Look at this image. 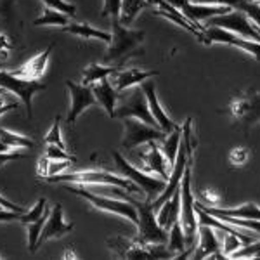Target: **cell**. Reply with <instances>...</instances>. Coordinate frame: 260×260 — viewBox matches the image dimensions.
<instances>
[{"label":"cell","mask_w":260,"mask_h":260,"mask_svg":"<svg viewBox=\"0 0 260 260\" xmlns=\"http://www.w3.org/2000/svg\"><path fill=\"white\" fill-rule=\"evenodd\" d=\"M47 217H49V210H45V213L40 217V219L26 224V228H28V248H30L31 253H35V251L39 250V238H40L42 228H44Z\"/></svg>","instance_id":"32"},{"label":"cell","mask_w":260,"mask_h":260,"mask_svg":"<svg viewBox=\"0 0 260 260\" xmlns=\"http://www.w3.org/2000/svg\"><path fill=\"white\" fill-rule=\"evenodd\" d=\"M45 4V7H50V9H56L62 12V14L70 16V18H75L77 16V6L75 4H70L66 0H42Z\"/></svg>","instance_id":"35"},{"label":"cell","mask_w":260,"mask_h":260,"mask_svg":"<svg viewBox=\"0 0 260 260\" xmlns=\"http://www.w3.org/2000/svg\"><path fill=\"white\" fill-rule=\"evenodd\" d=\"M201 44L205 45H212V44H225V45H233L238 47L245 52L251 54L257 61H260V42H253L248 39H243V37L236 35V33L224 30L219 26H203L198 35H196Z\"/></svg>","instance_id":"9"},{"label":"cell","mask_w":260,"mask_h":260,"mask_svg":"<svg viewBox=\"0 0 260 260\" xmlns=\"http://www.w3.org/2000/svg\"><path fill=\"white\" fill-rule=\"evenodd\" d=\"M0 141L6 142L11 149H24V148H33L35 142H33L30 137H24L21 134H14L11 130L0 127Z\"/></svg>","instance_id":"31"},{"label":"cell","mask_w":260,"mask_h":260,"mask_svg":"<svg viewBox=\"0 0 260 260\" xmlns=\"http://www.w3.org/2000/svg\"><path fill=\"white\" fill-rule=\"evenodd\" d=\"M18 106H19L18 103H7V104H2V103H0V116H2L4 113H7V111L16 110Z\"/></svg>","instance_id":"47"},{"label":"cell","mask_w":260,"mask_h":260,"mask_svg":"<svg viewBox=\"0 0 260 260\" xmlns=\"http://www.w3.org/2000/svg\"><path fill=\"white\" fill-rule=\"evenodd\" d=\"M106 243L121 258H151L148 245H141L137 240H128V238L123 236H113L108 238Z\"/></svg>","instance_id":"16"},{"label":"cell","mask_w":260,"mask_h":260,"mask_svg":"<svg viewBox=\"0 0 260 260\" xmlns=\"http://www.w3.org/2000/svg\"><path fill=\"white\" fill-rule=\"evenodd\" d=\"M62 33H71L75 37H80L83 40H89V39H98L104 44H110L111 42V33L103 31V30H95L92 28L90 24L87 23H73V24H66V26L61 28Z\"/></svg>","instance_id":"24"},{"label":"cell","mask_w":260,"mask_h":260,"mask_svg":"<svg viewBox=\"0 0 260 260\" xmlns=\"http://www.w3.org/2000/svg\"><path fill=\"white\" fill-rule=\"evenodd\" d=\"M141 89L144 90L146 99H148L151 115H153V118L156 120L158 127H160V128L163 130V132H165V134H170L172 130H175L177 127H180L179 123H175V121L172 120L165 111H163L160 101H158V98H156V85H154L153 78H148V80L142 82V83H141Z\"/></svg>","instance_id":"14"},{"label":"cell","mask_w":260,"mask_h":260,"mask_svg":"<svg viewBox=\"0 0 260 260\" xmlns=\"http://www.w3.org/2000/svg\"><path fill=\"white\" fill-rule=\"evenodd\" d=\"M228 113L236 123H240L245 132L260 123V92L245 90L229 101Z\"/></svg>","instance_id":"5"},{"label":"cell","mask_w":260,"mask_h":260,"mask_svg":"<svg viewBox=\"0 0 260 260\" xmlns=\"http://www.w3.org/2000/svg\"><path fill=\"white\" fill-rule=\"evenodd\" d=\"M241 246V240L233 233H225L224 236V245H222V255L224 257H233Z\"/></svg>","instance_id":"38"},{"label":"cell","mask_w":260,"mask_h":260,"mask_svg":"<svg viewBox=\"0 0 260 260\" xmlns=\"http://www.w3.org/2000/svg\"><path fill=\"white\" fill-rule=\"evenodd\" d=\"M179 215H180V187L179 189H175L174 194H172L170 198L160 207V212H158V215H156V220L161 228H165L167 231H169L172 228V224L179 220Z\"/></svg>","instance_id":"23"},{"label":"cell","mask_w":260,"mask_h":260,"mask_svg":"<svg viewBox=\"0 0 260 260\" xmlns=\"http://www.w3.org/2000/svg\"><path fill=\"white\" fill-rule=\"evenodd\" d=\"M0 258H2V257H0Z\"/></svg>","instance_id":"53"},{"label":"cell","mask_w":260,"mask_h":260,"mask_svg":"<svg viewBox=\"0 0 260 260\" xmlns=\"http://www.w3.org/2000/svg\"><path fill=\"white\" fill-rule=\"evenodd\" d=\"M191 4H203V6H224L231 9L243 11L246 0H189Z\"/></svg>","instance_id":"39"},{"label":"cell","mask_w":260,"mask_h":260,"mask_svg":"<svg viewBox=\"0 0 260 260\" xmlns=\"http://www.w3.org/2000/svg\"><path fill=\"white\" fill-rule=\"evenodd\" d=\"M180 137H182V127H177L175 130H172L170 136L167 134L165 139H163V154H165L170 169H172V165H174L175 158H177L179 146H180Z\"/></svg>","instance_id":"28"},{"label":"cell","mask_w":260,"mask_h":260,"mask_svg":"<svg viewBox=\"0 0 260 260\" xmlns=\"http://www.w3.org/2000/svg\"><path fill=\"white\" fill-rule=\"evenodd\" d=\"M198 234H200V243H198V250L192 251V257L194 258H205V257H212V258H225L222 255V246L219 240H217L213 228H208L205 224L198 225Z\"/></svg>","instance_id":"17"},{"label":"cell","mask_w":260,"mask_h":260,"mask_svg":"<svg viewBox=\"0 0 260 260\" xmlns=\"http://www.w3.org/2000/svg\"><path fill=\"white\" fill-rule=\"evenodd\" d=\"M52 47L54 45L50 44L47 49H44L40 54H37V56L31 57L30 61H26L23 66L12 70L11 73L16 75V77H21V78H28V80H39V78L42 77V73L45 71V66H47L49 59H50Z\"/></svg>","instance_id":"20"},{"label":"cell","mask_w":260,"mask_h":260,"mask_svg":"<svg viewBox=\"0 0 260 260\" xmlns=\"http://www.w3.org/2000/svg\"><path fill=\"white\" fill-rule=\"evenodd\" d=\"M253 2H258L260 4V0H253Z\"/></svg>","instance_id":"52"},{"label":"cell","mask_w":260,"mask_h":260,"mask_svg":"<svg viewBox=\"0 0 260 260\" xmlns=\"http://www.w3.org/2000/svg\"><path fill=\"white\" fill-rule=\"evenodd\" d=\"M4 92H6V90H4L2 87H0V103H2V94H4Z\"/></svg>","instance_id":"50"},{"label":"cell","mask_w":260,"mask_h":260,"mask_svg":"<svg viewBox=\"0 0 260 260\" xmlns=\"http://www.w3.org/2000/svg\"><path fill=\"white\" fill-rule=\"evenodd\" d=\"M118 99H120V104H116V108H115V118H118V120L137 118L148 125L158 127L156 120L153 118V115H151V111H149L148 99H146V94L142 89L136 87V89L127 92L125 95H118Z\"/></svg>","instance_id":"6"},{"label":"cell","mask_w":260,"mask_h":260,"mask_svg":"<svg viewBox=\"0 0 260 260\" xmlns=\"http://www.w3.org/2000/svg\"><path fill=\"white\" fill-rule=\"evenodd\" d=\"M66 89H68V94L71 98V104H70V111L68 116H66V121L70 125H75L78 116L82 115L87 108L98 104V99L94 98V92H92V85H85V83H77V82H66Z\"/></svg>","instance_id":"13"},{"label":"cell","mask_w":260,"mask_h":260,"mask_svg":"<svg viewBox=\"0 0 260 260\" xmlns=\"http://www.w3.org/2000/svg\"><path fill=\"white\" fill-rule=\"evenodd\" d=\"M151 4L148 0H121V7H120V23L123 26H130L134 23V19L139 16L141 11L151 9Z\"/></svg>","instance_id":"25"},{"label":"cell","mask_w":260,"mask_h":260,"mask_svg":"<svg viewBox=\"0 0 260 260\" xmlns=\"http://www.w3.org/2000/svg\"><path fill=\"white\" fill-rule=\"evenodd\" d=\"M66 189L70 192H73V194L80 196V198L87 200L92 207L99 208V210H104V212H110V213H115V215H120V217H125V219H128L132 222L134 225H137V222H139V215H137V208L136 205L132 203V198L130 200H111V198H104V196H99L95 194L92 189H87V187H83L82 184H78V186H66Z\"/></svg>","instance_id":"4"},{"label":"cell","mask_w":260,"mask_h":260,"mask_svg":"<svg viewBox=\"0 0 260 260\" xmlns=\"http://www.w3.org/2000/svg\"><path fill=\"white\" fill-rule=\"evenodd\" d=\"M62 258H78V255L77 253H75V251L73 250H66L64 251V255H62Z\"/></svg>","instance_id":"48"},{"label":"cell","mask_w":260,"mask_h":260,"mask_svg":"<svg viewBox=\"0 0 260 260\" xmlns=\"http://www.w3.org/2000/svg\"><path fill=\"white\" fill-rule=\"evenodd\" d=\"M45 210H47V200L39 198V201H37L35 207H33L30 212H24L23 215H21L19 222H21V224H24V225L30 224V222H35L37 219H40V217L44 215Z\"/></svg>","instance_id":"34"},{"label":"cell","mask_w":260,"mask_h":260,"mask_svg":"<svg viewBox=\"0 0 260 260\" xmlns=\"http://www.w3.org/2000/svg\"><path fill=\"white\" fill-rule=\"evenodd\" d=\"M0 205H2L4 208H7V210H14V212H21V213L26 212L23 207H19V205H14V203H12V201H9L7 198H4L2 194H0Z\"/></svg>","instance_id":"46"},{"label":"cell","mask_w":260,"mask_h":260,"mask_svg":"<svg viewBox=\"0 0 260 260\" xmlns=\"http://www.w3.org/2000/svg\"><path fill=\"white\" fill-rule=\"evenodd\" d=\"M201 196H203L205 203H208V207H217L222 200L219 191H215V189H205L203 192H201Z\"/></svg>","instance_id":"44"},{"label":"cell","mask_w":260,"mask_h":260,"mask_svg":"<svg viewBox=\"0 0 260 260\" xmlns=\"http://www.w3.org/2000/svg\"><path fill=\"white\" fill-rule=\"evenodd\" d=\"M121 120H123V139H121V146L127 151L137 148V146L148 144L151 141H163L167 136L161 128L144 123L142 120L137 118H121Z\"/></svg>","instance_id":"12"},{"label":"cell","mask_w":260,"mask_h":260,"mask_svg":"<svg viewBox=\"0 0 260 260\" xmlns=\"http://www.w3.org/2000/svg\"><path fill=\"white\" fill-rule=\"evenodd\" d=\"M73 231V224H66L64 222V215H62V207L61 205H56L52 208V212L49 213L47 220H45L44 228H42L40 238H39V246L42 243L54 240V238H61L64 234H68Z\"/></svg>","instance_id":"15"},{"label":"cell","mask_w":260,"mask_h":260,"mask_svg":"<svg viewBox=\"0 0 260 260\" xmlns=\"http://www.w3.org/2000/svg\"><path fill=\"white\" fill-rule=\"evenodd\" d=\"M205 26H219L236 33V35L243 37V39L260 42V30L255 26V23L245 12L238 9H231L229 12H224V14L213 16V18L207 19Z\"/></svg>","instance_id":"10"},{"label":"cell","mask_w":260,"mask_h":260,"mask_svg":"<svg viewBox=\"0 0 260 260\" xmlns=\"http://www.w3.org/2000/svg\"><path fill=\"white\" fill-rule=\"evenodd\" d=\"M158 71H144V70H137V68H130V70H118L113 77V83H115V89L121 92V90H127L130 87H136L141 85L144 80L148 78L156 77Z\"/></svg>","instance_id":"21"},{"label":"cell","mask_w":260,"mask_h":260,"mask_svg":"<svg viewBox=\"0 0 260 260\" xmlns=\"http://www.w3.org/2000/svg\"><path fill=\"white\" fill-rule=\"evenodd\" d=\"M70 165H71V161H66V160L54 161V160H49V158H45V156H40L39 167H37V175H39L40 179H44V177H49V175L61 174V172H64Z\"/></svg>","instance_id":"29"},{"label":"cell","mask_w":260,"mask_h":260,"mask_svg":"<svg viewBox=\"0 0 260 260\" xmlns=\"http://www.w3.org/2000/svg\"><path fill=\"white\" fill-rule=\"evenodd\" d=\"M42 180L50 184L56 182H68V184H92V186H116L121 187L127 192H137L139 187L128 180L127 177H121V175H115L111 172L106 170H82V172H71V174H56L44 177Z\"/></svg>","instance_id":"2"},{"label":"cell","mask_w":260,"mask_h":260,"mask_svg":"<svg viewBox=\"0 0 260 260\" xmlns=\"http://www.w3.org/2000/svg\"><path fill=\"white\" fill-rule=\"evenodd\" d=\"M260 251V241L257 243H248V245H245V248H241V250H238L236 253L233 255V257H238V258H246V257H255Z\"/></svg>","instance_id":"41"},{"label":"cell","mask_w":260,"mask_h":260,"mask_svg":"<svg viewBox=\"0 0 260 260\" xmlns=\"http://www.w3.org/2000/svg\"><path fill=\"white\" fill-rule=\"evenodd\" d=\"M28 153H21V151H7V153H0V167H4L9 161H16V160H23L26 158Z\"/></svg>","instance_id":"43"},{"label":"cell","mask_w":260,"mask_h":260,"mask_svg":"<svg viewBox=\"0 0 260 260\" xmlns=\"http://www.w3.org/2000/svg\"><path fill=\"white\" fill-rule=\"evenodd\" d=\"M59 116L56 118V121H54V125L50 127V130L47 132V136L44 137V142L45 144H56L59 146L61 149H66V144L64 141H62V136H61V123H59Z\"/></svg>","instance_id":"36"},{"label":"cell","mask_w":260,"mask_h":260,"mask_svg":"<svg viewBox=\"0 0 260 260\" xmlns=\"http://www.w3.org/2000/svg\"><path fill=\"white\" fill-rule=\"evenodd\" d=\"M255 258H260V251H258V253H257V255H255Z\"/></svg>","instance_id":"51"},{"label":"cell","mask_w":260,"mask_h":260,"mask_svg":"<svg viewBox=\"0 0 260 260\" xmlns=\"http://www.w3.org/2000/svg\"><path fill=\"white\" fill-rule=\"evenodd\" d=\"M142 161H144V172H154L158 174L161 179L169 180L170 170H169V161H167L165 154L160 149V146L156 144V141H151L148 142V149L141 154Z\"/></svg>","instance_id":"18"},{"label":"cell","mask_w":260,"mask_h":260,"mask_svg":"<svg viewBox=\"0 0 260 260\" xmlns=\"http://www.w3.org/2000/svg\"><path fill=\"white\" fill-rule=\"evenodd\" d=\"M132 203L136 205L137 208V215H139V222H137V229H139V234H137L136 240L141 243V245H153V243H167L169 236H167V229L161 228L156 220V215H154V208L151 205V201H136L132 200Z\"/></svg>","instance_id":"7"},{"label":"cell","mask_w":260,"mask_h":260,"mask_svg":"<svg viewBox=\"0 0 260 260\" xmlns=\"http://www.w3.org/2000/svg\"><path fill=\"white\" fill-rule=\"evenodd\" d=\"M170 234H169V250L175 257H179L184 250H187L186 246V238H184V233H182V225H180V220L174 222L172 228L169 229Z\"/></svg>","instance_id":"30"},{"label":"cell","mask_w":260,"mask_h":260,"mask_svg":"<svg viewBox=\"0 0 260 260\" xmlns=\"http://www.w3.org/2000/svg\"><path fill=\"white\" fill-rule=\"evenodd\" d=\"M113 158H115L116 169L120 170V174L123 177H127L128 180H132L139 189H142L146 192V201H153L154 196H158L160 192H163L167 186L165 179H156L153 175H149L148 172L136 169L134 165H130L128 160H125L120 153H113Z\"/></svg>","instance_id":"8"},{"label":"cell","mask_w":260,"mask_h":260,"mask_svg":"<svg viewBox=\"0 0 260 260\" xmlns=\"http://www.w3.org/2000/svg\"><path fill=\"white\" fill-rule=\"evenodd\" d=\"M250 156H251V153H250L248 148H245V146H238V148H233L229 151L228 160H229L231 167H243L250 161Z\"/></svg>","instance_id":"33"},{"label":"cell","mask_w":260,"mask_h":260,"mask_svg":"<svg viewBox=\"0 0 260 260\" xmlns=\"http://www.w3.org/2000/svg\"><path fill=\"white\" fill-rule=\"evenodd\" d=\"M7 151H12V149L6 144V142L0 141V153H7Z\"/></svg>","instance_id":"49"},{"label":"cell","mask_w":260,"mask_h":260,"mask_svg":"<svg viewBox=\"0 0 260 260\" xmlns=\"http://www.w3.org/2000/svg\"><path fill=\"white\" fill-rule=\"evenodd\" d=\"M111 42L108 44V52L104 54V62H115V66L123 64L125 61L134 56L142 54L141 45L144 42L146 33L142 30H130L123 26L118 18H111Z\"/></svg>","instance_id":"1"},{"label":"cell","mask_w":260,"mask_h":260,"mask_svg":"<svg viewBox=\"0 0 260 260\" xmlns=\"http://www.w3.org/2000/svg\"><path fill=\"white\" fill-rule=\"evenodd\" d=\"M191 169L192 163H187L182 182H180V225H182L187 250L194 251L196 236H198V215H196L194 196L191 191Z\"/></svg>","instance_id":"3"},{"label":"cell","mask_w":260,"mask_h":260,"mask_svg":"<svg viewBox=\"0 0 260 260\" xmlns=\"http://www.w3.org/2000/svg\"><path fill=\"white\" fill-rule=\"evenodd\" d=\"M70 24V16L62 14V12L50 9V7H45L42 16H39L35 21H33V26H66Z\"/></svg>","instance_id":"27"},{"label":"cell","mask_w":260,"mask_h":260,"mask_svg":"<svg viewBox=\"0 0 260 260\" xmlns=\"http://www.w3.org/2000/svg\"><path fill=\"white\" fill-rule=\"evenodd\" d=\"M12 44L9 40V37L6 33H0V62L9 59V54H11Z\"/></svg>","instance_id":"42"},{"label":"cell","mask_w":260,"mask_h":260,"mask_svg":"<svg viewBox=\"0 0 260 260\" xmlns=\"http://www.w3.org/2000/svg\"><path fill=\"white\" fill-rule=\"evenodd\" d=\"M196 207H200L203 212L210 213L213 217L231 215V217H243V219L260 220V207L257 203H245L241 207H234V208H217V207H208L205 203H196Z\"/></svg>","instance_id":"22"},{"label":"cell","mask_w":260,"mask_h":260,"mask_svg":"<svg viewBox=\"0 0 260 260\" xmlns=\"http://www.w3.org/2000/svg\"><path fill=\"white\" fill-rule=\"evenodd\" d=\"M120 7H121V0H104L103 12L101 14L104 18H120Z\"/></svg>","instance_id":"40"},{"label":"cell","mask_w":260,"mask_h":260,"mask_svg":"<svg viewBox=\"0 0 260 260\" xmlns=\"http://www.w3.org/2000/svg\"><path fill=\"white\" fill-rule=\"evenodd\" d=\"M0 87L6 92H11V94L18 95L19 101L24 104V108H26L30 118L33 116V110H31L33 95H35L37 92L47 89V85L40 80H28V78L16 77L11 71H2V70H0Z\"/></svg>","instance_id":"11"},{"label":"cell","mask_w":260,"mask_h":260,"mask_svg":"<svg viewBox=\"0 0 260 260\" xmlns=\"http://www.w3.org/2000/svg\"><path fill=\"white\" fill-rule=\"evenodd\" d=\"M23 213L21 212H14V210H7V208H0V222H14L21 219Z\"/></svg>","instance_id":"45"},{"label":"cell","mask_w":260,"mask_h":260,"mask_svg":"<svg viewBox=\"0 0 260 260\" xmlns=\"http://www.w3.org/2000/svg\"><path fill=\"white\" fill-rule=\"evenodd\" d=\"M118 70H120V66H103V64L92 62V64H89L83 70V83H85V85H92V83L103 80V78H108L110 75H115Z\"/></svg>","instance_id":"26"},{"label":"cell","mask_w":260,"mask_h":260,"mask_svg":"<svg viewBox=\"0 0 260 260\" xmlns=\"http://www.w3.org/2000/svg\"><path fill=\"white\" fill-rule=\"evenodd\" d=\"M44 156H45V158H49V160H54V161H57V160H66V161H71V163L77 161V158L71 156L68 151H66V149H61L59 146H56V144H47Z\"/></svg>","instance_id":"37"},{"label":"cell","mask_w":260,"mask_h":260,"mask_svg":"<svg viewBox=\"0 0 260 260\" xmlns=\"http://www.w3.org/2000/svg\"><path fill=\"white\" fill-rule=\"evenodd\" d=\"M92 92H94V98L98 99V103L103 106V110L106 111V115L110 118H115V108L118 103L120 92L115 89L110 78H103V80L92 83Z\"/></svg>","instance_id":"19"}]
</instances>
